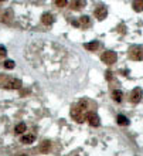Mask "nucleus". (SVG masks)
I'll use <instances>...</instances> for the list:
<instances>
[{"mask_svg": "<svg viewBox=\"0 0 143 156\" xmlns=\"http://www.w3.org/2000/svg\"><path fill=\"white\" fill-rule=\"evenodd\" d=\"M1 87L6 88V90H20L21 81L18 78H6V81L1 84Z\"/></svg>", "mask_w": 143, "mask_h": 156, "instance_id": "1", "label": "nucleus"}, {"mask_svg": "<svg viewBox=\"0 0 143 156\" xmlns=\"http://www.w3.org/2000/svg\"><path fill=\"white\" fill-rule=\"evenodd\" d=\"M71 116L77 121V122H84V119H87V115H85V112L81 109L78 105L77 107H72L71 108Z\"/></svg>", "mask_w": 143, "mask_h": 156, "instance_id": "2", "label": "nucleus"}, {"mask_svg": "<svg viewBox=\"0 0 143 156\" xmlns=\"http://www.w3.org/2000/svg\"><path fill=\"white\" fill-rule=\"evenodd\" d=\"M129 58L130 60H135V61H140L143 60V50L140 47H132L129 50Z\"/></svg>", "mask_w": 143, "mask_h": 156, "instance_id": "3", "label": "nucleus"}, {"mask_svg": "<svg viewBox=\"0 0 143 156\" xmlns=\"http://www.w3.org/2000/svg\"><path fill=\"white\" fill-rule=\"evenodd\" d=\"M101 60H102L105 64H113V63H116L118 56L113 51H105L103 54H101Z\"/></svg>", "mask_w": 143, "mask_h": 156, "instance_id": "4", "label": "nucleus"}, {"mask_svg": "<svg viewBox=\"0 0 143 156\" xmlns=\"http://www.w3.org/2000/svg\"><path fill=\"white\" fill-rule=\"evenodd\" d=\"M87 121L89 122L91 126H99V125H101V119H99V116L95 115L94 112H88V114H87Z\"/></svg>", "mask_w": 143, "mask_h": 156, "instance_id": "5", "label": "nucleus"}, {"mask_svg": "<svg viewBox=\"0 0 143 156\" xmlns=\"http://www.w3.org/2000/svg\"><path fill=\"white\" fill-rule=\"evenodd\" d=\"M142 97H143V91L140 90V88H135V90L130 92V101H132L133 104H137Z\"/></svg>", "mask_w": 143, "mask_h": 156, "instance_id": "6", "label": "nucleus"}, {"mask_svg": "<svg viewBox=\"0 0 143 156\" xmlns=\"http://www.w3.org/2000/svg\"><path fill=\"white\" fill-rule=\"evenodd\" d=\"M94 14H95V17L98 19V20H103V19L106 17V14H108V10H106L105 6H99L98 9H95Z\"/></svg>", "mask_w": 143, "mask_h": 156, "instance_id": "7", "label": "nucleus"}, {"mask_svg": "<svg viewBox=\"0 0 143 156\" xmlns=\"http://www.w3.org/2000/svg\"><path fill=\"white\" fill-rule=\"evenodd\" d=\"M41 21L46 26L53 24V23H54V16H53L51 13H44V14L41 16Z\"/></svg>", "mask_w": 143, "mask_h": 156, "instance_id": "8", "label": "nucleus"}, {"mask_svg": "<svg viewBox=\"0 0 143 156\" xmlns=\"http://www.w3.org/2000/svg\"><path fill=\"white\" fill-rule=\"evenodd\" d=\"M99 41H91V43H87L85 44V48L89 50V51H96V50L99 48Z\"/></svg>", "mask_w": 143, "mask_h": 156, "instance_id": "9", "label": "nucleus"}, {"mask_svg": "<svg viewBox=\"0 0 143 156\" xmlns=\"http://www.w3.org/2000/svg\"><path fill=\"white\" fill-rule=\"evenodd\" d=\"M116 122H118V125H120V126H127V125H129V119H127L125 115H118L116 116Z\"/></svg>", "mask_w": 143, "mask_h": 156, "instance_id": "10", "label": "nucleus"}, {"mask_svg": "<svg viewBox=\"0 0 143 156\" xmlns=\"http://www.w3.org/2000/svg\"><path fill=\"white\" fill-rule=\"evenodd\" d=\"M122 97H123V94L119 90H115L112 92V98H113V101H116V102H122Z\"/></svg>", "mask_w": 143, "mask_h": 156, "instance_id": "11", "label": "nucleus"}, {"mask_svg": "<svg viewBox=\"0 0 143 156\" xmlns=\"http://www.w3.org/2000/svg\"><path fill=\"white\" fill-rule=\"evenodd\" d=\"M50 148H51V142H50V140H44V142L41 143L40 150L43 152V153H47L48 150H50Z\"/></svg>", "mask_w": 143, "mask_h": 156, "instance_id": "12", "label": "nucleus"}, {"mask_svg": "<svg viewBox=\"0 0 143 156\" xmlns=\"http://www.w3.org/2000/svg\"><path fill=\"white\" fill-rule=\"evenodd\" d=\"M27 129V126H26V123L24 122H20L18 125H16V128H14V133H24Z\"/></svg>", "mask_w": 143, "mask_h": 156, "instance_id": "13", "label": "nucleus"}, {"mask_svg": "<svg viewBox=\"0 0 143 156\" xmlns=\"http://www.w3.org/2000/svg\"><path fill=\"white\" fill-rule=\"evenodd\" d=\"M34 140H36V136H34V135H24V136H21V142H23V143H27V145H28V143H33Z\"/></svg>", "mask_w": 143, "mask_h": 156, "instance_id": "14", "label": "nucleus"}, {"mask_svg": "<svg viewBox=\"0 0 143 156\" xmlns=\"http://www.w3.org/2000/svg\"><path fill=\"white\" fill-rule=\"evenodd\" d=\"M132 7L135 9V11H142L143 10V0H136L132 3Z\"/></svg>", "mask_w": 143, "mask_h": 156, "instance_id": "15", "label": "nucleus"}, {"mask_svg": "<svg viewBox=\"0 0 143 156\" xmlns=\"http://www.w3.org/2000/svg\"><path fill=\"white\" fill-rule=\"evenodd\" d=\"M14 66H16V63H14L13 60H6V61H4V64H3V67H4V68H7V70H13Z\"/></svg>", "mask_w": 143, "mask_h": 156, "instance_id": "16", "label": "nucleus"}, {"mask_svg": "<svg viewBox=\"0 0 143 156\" xmlns=\"http://www.w3.org/2000/svg\"><path fill=\"white\" fill-rule=\"evenodd\" d=\"M84 1H72L71 3V7L74 9V10H80V9H82L84 7Z\"/></svg>", "mask_w": 143, "mask_h": 156, "instance_id": "17", "label": "nucleus"}, {"mask_svg": "<svg viewBox=\"0 0 143 156\" xmlns=\"http://www.w3.org/2000/svg\"><path fill=\"white\" fill-rule=\"evenodd\" d=\"M80 20H81L80 21L81 26H84V27H88V26H89V17L88 16H82Z\"/></svg>", "mask_w": 143, "mask_h": 156, "instance_id": "18", "label": "nucleus"}, {"mask_svg": "<svg viewBox=\"0 0 143 156\" xmlns=\"http://www.w3.org/2000/svg\"><path fill=\"white\" fill-rule=\"evenodd\" d=\"M6 54H7V50H6V47H4V46H0V58L6 57Z\"/></svg>", "mask_w": 143, "mask_h": 156, "instance_id": "19", "label": "nucleus"}, {"mask_svg": "<svg viewBox=\"0 0 143 156\" xmlns=\"http://www.w3.org/2000/svg\"><path fill=\"white\" fill-rule=\"evenodd\" d=\"M67 0H55V4L58 6V7H64V6H67Z\"/></svg>", "mask_w": 143, "mask_h": 156, "instance_id": "20", "label": "nucleus"}, {"mask_svg": "<svg viewBox=\"0 0 143 156\" xmlns=\"http://www.w3.org/2000/svg\"><path fill=\"white\" fill-rule=\"evenodd\" d=\"M105 77H106V80H108V81H111V80H112V73H109V71H108V73L105 74Z\"/></svg>", "mask_w": 143, "mask_h": 156, "instance_id": "21", "label": "nucleus"}, {"mask_svg": "<svg viewBox=\"0 0 143 156\" xmlns=\"http://www.w3.org/2000/svg\"><path fill=\"white\" fill-rule=\"evenodd\" d=\"M18 156H27V155H26V153H21V155H18Z\"/></svg>", "mask_w": 143, "mask_h": 156, "instance_id": "22", "label": "nucleus"}]
</instances>
